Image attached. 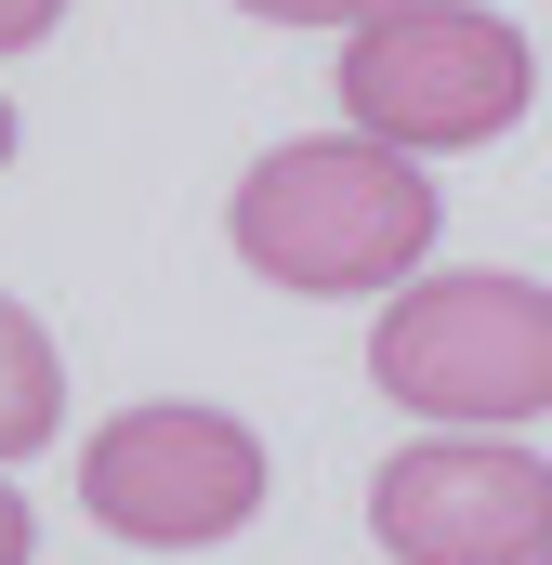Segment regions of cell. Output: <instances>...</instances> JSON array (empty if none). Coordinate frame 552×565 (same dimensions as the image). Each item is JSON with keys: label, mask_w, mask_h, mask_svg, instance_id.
I'll return each instance as SVG.
<instances>
[{"label": "cell", "mask_w": 552, "mask_h": 565, "mask_svg": "<svg viewBox=\"0 0 552 565\" xmlns=\"http://www.w3.org/2000/svg\"><path fill=\"white\" fill-rule=\"evenodd\" d=\"M237 13H264V26H342V40H369L382 13H408V0H237Z\"/></svg>", "instance_id": "52a82bcc"}, {"label": "cell", "mask_w": 552, "mask_h": 565, "mask_svg": "<svg viewBox=\"0 0 552 565\" xmlns=\"http://www.w3.org/2000/svg\"><path fill=\"white\" fill-rule=\"evenodd\" d=\"M79 513L132 553H211L264 513V434L224 422V408H119V422L79 447Z\"/></svg>", "instance_id": "277c9868"}, {"label": "cell", "mask_w": 552, "mask_h": 565, "mask_svg": "<svg viewBox=\"0 0 552 565\" xmlns=\"http://www.w3.org/2000/svg\"><path fill=\"white\" fill-rule=\"evenodd\" d=\"M369 540L395 565H552V460L513 434H421L369 473Z\"/></svg>", "instance_id": "5b68a950"}, {"label": "cell", "mask_w": 552, "mask_h": 565, "mask_svg": "<svg viewBox=\"0 0 552 565\" xmlns=\"http://www.w3.org/2000/svg\"><path fill=\"white\" fill-rule=\"evenodd\" d=\"M527 93H540L527 26L487 13V0H408L369 40H342V119L395 158H447V145L513 132Z\"/></svg>", "instance_id": "3957f363"}, {"label": "cell", "mask_w": 552, "mask_h": 565, "mask_svg": "<svg viewBox=\"0 0 552 565\" xmlns=\"http://www.w3.org/2000/svg\"><path fill=\"white\" fill-rule=\"evenodd\" d=\"M40 553V513H26V487H0V565H26Z\"/></svg>", "instance_id": "9c48e42d"}, {"label": "cell", "mask_w": 552, "mask_h": 565, "mask_svg": "<svg viewBox=\"0 0 552 565\" xmlns=\"http://www.w3.org/2000/svg\"><path fill=\"white\" fill-rule=\"evenodd\" d=\"M369 382L434 434H513L552 408V289L540 277H408L369 329Z\"/></svg>", "instance_id": "7a4b0ae2"}, {"label": "cell", "mask_w": 552, "mask_h": 565, "mask_svg": "<svg viewBox=\"0 0 552 565\" xmlns=\"http://www.w3.org/2000/svg\"><path fill=\"white\" fill-rule=\"evenodd\" d=\"M66 422V369H53V329L0 289V460H26V447H53Z\"/></svg>", "instance_id": "8992f818"}, {"label": "cell", "mask_w": 552, "mask_h": 565, "mask_svg": "<svg viewBox=\"0 0 552 565\" xmlns=\"http://www.w3.org/2000/svg\"><path fill=\"white\" fill-rule=\"evenodd\" d=\"M66 26V0H0V53H26V40H53Z\"/></svg>", "instance_id": "ba28073f"}, {"label": "cell", "mask_w": 552, "mask_h": 565, "mask_svg": "<svg viewBox=\"0 0 552 565\" xmlns=\"http://www.w3.org/2000/svg\"><path fill=\"white\" fill-rule=\"evenodd\" d=\"M237 264L302 302H355V289H395L421 277L434 250V171L395 158L369 132H302V145H264L237 171V211H224Z\"/></svg>", "instance_id": "6da1fadb"}, {"label": "cell", "mask_w": 552, "mask_h": 565, "mask_svg": "<svg viewBox=\"0 0 552 565\" xmlns=\"http://www.w3.org/2000/svg\"><path fill=\"white\" fill-rule=\"evenodd\" d=\"M0 158H13V93H0Z\"/></svg>", "instance_id": "30bf717a"}]
</instances>
